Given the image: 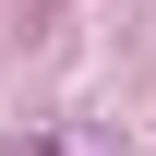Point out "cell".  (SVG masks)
I'll return each instance as SVG.
<instances>
[{"mask_svg":"<svg viewBox=\"0 0 156 156\" xmlns=\"http://www.w3.org/2000/svg\"><path fill=\"white\" fill-rule=\"evenodd\" d=\"M24 156H60V144H24Z\"/></svg>","mask_w":156,"mask_h":156,"instance_id":"obj_1","label":"cell"}]
</instances>
